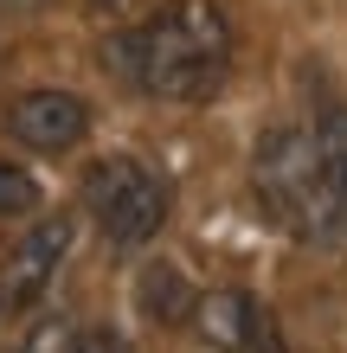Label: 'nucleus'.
<instances>
[{
	"label": "nucleus",
	"mask_w": 347,
	"mask_h": 353,
	"mask_svg": "<svg viewBox=\"0 0 347 353\" xmlns=\"http://www.w3.org/2000/svg\"><path fill=\"white\" fill-rule=\"evenodd\" d=\"M257 205L302 244H341L347 238V186L328 161L315 122H270L251 154Z\"/></svg>",
	"instance_id": "2"
},
{
	"label": "nucleus",
	"mask_w": 347,
	"mask_h": 353,
	"mask_svg": "<svg viewBox=\"0 0 347 353\" xmlns=\"http://www.w3.org/2000/svg\"><path fill=\"white\" fill-rule=\"evenodd\" d=\"M193 334H199L206 353H283L277 315L257 296H244V289H212V296H199Z\"/></svg>",
	"instance_id": "5"
},
{
	"label": "nucleus",
	"mask_w": 347,
	"mask_h": 353,
	"mask_svg": "<svg viewBox=\"0 0 347 353\" xmlns=\"http://www.w3.org/2000/svg\"><path fill=\"white\" fill-rule=\"evenodd\" d=\"M77 353H129V347H122L116 334H84V347H77Z\"/></svg>",
	"instance_id": "10"
},
{
	"label": "nucleus",
	"mask_w": 347,
	"mask_h": 353,
	"mask_svg": "<svg viewBox=\"0 0 347 353\" xmlns=\"http://www.w3.org/2000/svg\"><path fill=\"white\" fill-rule=\"evenodd\" d=\"M84 205L116 251H141L161 238V225L174 212V180L141 154H103L84 174Z\"/></svg>",
	"instance_id": "3"
},
{
	"label": "nucleus",
	"mask_w": 347,
	"mask_h": 353,
	"mask_svg": "<svg viewBox=\"0 0 347 353\" xmlns=\"http://www.w3.org/2000/svg\"><path fill=\"white\" fill-rule=\"evenodd\" d=\"M0 315H7V296H0Z\"/></svg>",
	"instance_id": "13"
},
{
	"label": "nucleus",
	"mask_w": 347,
	"mask_h": 353,
	"mask_svg": "<svg viewBox=\"0 0 347 353\" xmlns=\"http://www.w3.org/2000/svg\"><path fill=\"white\" fill-rule=\"evenodd\" d=\"M71 238H77V225L58 212V219H32L7 244V263H0V296H7V308H32V302L52 296L58 270L71 257Z\"/></svg>",
	"instance_id": "4"
},
{
	"label": "nucleus",
	"mask_w": 347,
	"mask_h": 353,
	"mask_svg": "<svg viewBox=\"0 0 347 353\" xmlns=\"http://www.w3.org/2000/svg\"><path fill=\"white\" fill-rule=\"evenodd\" d=\"M84 7H90L97 19H122V13H129V7H135V0H84Z\"/></svg>",
	"instance_id": "11"
},
{
	"label": "nucleus",
	"mask_w": 347,
	"mask_h": 353,
	"mask_svg": "<svg viewBox=\"0 0 347 353\" xmlns=\"http://www.w3.org/2000/svg\"><path fill=\"white\" fill-rule=\"evenodd\" d=\"M135 308H141V321H155V327H193L199 289L187 283L180 263L155 257V263H141V276H135Z\"/></svg>",
	"instance_id": "7"
},
{
	"label": "nucleus",
	"mask_w": 347,
	"mask_h": 353,
	"mask_svg": "<svg viewBox=\"0 0 347 353\" xmlns=\"http://www.w3.org/2000/svg\"><path fill=\"white\" fill-rule=\"evenodd\" d=\"M103 58L141 97L206 103L232 77V19L219 0H161L148 19H135L110 39Z\"/></svg>",
	"instance_id": "1"
},
{
	"label": "nucleus",
	"mask_w": 347,
	"mask_h": 353,
	"mask_svg": "<svg viewBox=\"0 0 347 353\" xmlns=\"http://www.w3.org/2000/svg\"><path fill=\"white\" fill-rule=\"evenodd\" d=\"M32 212H39V180H32V168H19V161L0 154V225L32 219Z\"/></svg>",
	"instance_id": "8"
},
{
	"label": "nucleus",
	"mask_w": 347,
	"mask_h": 353,
	"mask_svg": "<svg viewBox=\"0 0 347 353\" xmlns=\"http://www.w3.org/2000/svg\"><path fill=\"white\" fill-rule=\"evenodd\" d=\"M7 135L32 154H71L90 135V103L77 90H19L7 103Z\"/></svg>",
	"instance_id": "6"
},
{
	"label": "nucleus",
	"mask_w": 347,
	"mask_h": 353,
	"mask_svg": "<svg viewBox=\"0 0 347 353\" xmlns=\"http://www.w3.org/2000/svg\"><path fill=\"white\" fill-rule=\"evenodd\" d=\"M46 0H0V13H39Z\"/></svg>",
	"instance_id": "12"
},
{
	"label": "nucleus",
	"mask_w": 347,
	"mask_h": 353,
	"mask_svg": "<svg viewBox=\"0 0 347 353\" xmlns=\"http://www.w3.org/2000/svg\"><path fill=\"white\" fill-rule=\"evenodd\" d=\"M315 129H321V141H328V161H335L341 186H347V103H328V110L315 116Z\"/></svg>",
	"instance_id": "9"
}]
</instances>
